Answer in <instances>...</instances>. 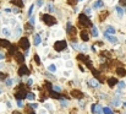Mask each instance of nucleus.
<instances>
[{
	"instance_id": "f257e3e1",
	"label": "nucleus",
	"mask_w": 126,
	"mask_h": 114,
	"mask_svg": "<svg viewBox=\"0 0 126 114\" xmlns=\"http://www.w3.org/2000/svg\"><path fill=\"white\" fill-rule=\"evenodd\" d=\"M41 19L43 20V22H44L45 25H48V26H54V25L58 23V22H56V19L53 17V16L49 15V14H43V15H41Z\"/></svg>"
},
{
	"instance_id": "f03ea898",
	"label": "nucleus",
	"mask_w": 126,
	"mask_h": 114,
	"mask_svg": "<svg viewBox=\"0 0 126 114\" xmlns=\"http://www.w3.org/2000/svg\"><path fill=\"white\" fill-rule=\"evenodd\" d=\"M79 21H80V25H82L84 27H93L92 22L88 20V17H87L86 14H81V15L79 16Z\"/></svg>"
},
{
	"instance_id": "7ed1b4c3",
	"label": "nucleus",
	"mask_w": 126,
	"mask_h": 114,
	"mask_svg": "<svg viewBox=\"0 0 126 114\" xmlns=\"http://www.w3.org/2000/svg\"><path fill=\"white\" fill-rule=\"evenodd\" d=\"M66 47H67V44H66V42H65V40H58V42H55V44H54V49H55L56 52L65 50V49H66Z\"/></svg>"
},
{
	"instance_id": "20e7f679",
	"label": "nucleus",
	"mask_w": 126,
	"mask_h": 114,
	"mask_svg": "<svg viewBox=\"0 0 126 114\" xmlns=\"http://www.w3.org/2000/svg\"><path fill=\"white\" fill-rule=\"evenodd\" d=\"M20 47L25 50H28L30 48V42H28V38L27 37H22L20 39Z\"/></svg>"
},
{
	"instance_id": "39448f33",
	"label": "nucleus",
	"mask_w": 126,
	"mask_h": 114,
	"mask_svg": "<svg viewBox=\"0 0 126 114\" xmlns=\"http://www.w3.org/2000/svg\"><path fill=\"white\" fill-rule=\"evenodd\" d=\"M18 75L20 76H25V75H30V70H28V68L23 64V65H21V68L18 69Z\"/></svg>"
},
{
	"instance_id": "423d86ee",
	"label": "nucleus",
	"mask_w": 126,
	"mask_h": 114,
	"mask_svg": "<svg viewBox=\"0 0 126 114\" xmlns=\"http://www.w3.org/2000/svg\"><path fill=\"white\" fill-rule=\"evenodd\" d=\"M71 97L77 98V99H81V98L83 97V93H82L80 90H72V91H71Z\"/></svg>"
},
{
	"instance_id": "0eeeda50",
	"label": "nucleus",
	"mask_w": 126,
	"mask_h": 114,
	"mask_svg": "<svg viewBox=\"0 0 126 114\" xmlns=\"http://www.w3.org/2000/svg\"><path fill=\"white\" fill-rule=\"evenodd\" d=\"M15 60L18 63V64H22L23 65V61H25V57L22 55V53H16L15 54Z\"/></svg>"
},
{
	"instance_id": "6e6552de",
	"label": "nucleus",
	"mask_w": 126,
	"mask_h": 114,
	"mask_svg": "<svg viewBox=\"0 0 126 114\" xmlns=\"http://www.w3.org/2000/svg\"><path fill=\"white\" fill-rule=\"evenodd\" d=\"M104 35H105V37L108 38V40H109L110 43H114V44H116V43H118V38H116V37H114V36H110V35H108L107 32H105Z\"/></svg>"
},
{
	"instance_id": "1a4fd4ad",
	"label": "nucleus",
	"mask_w": 126,
	"mask_h": 114,
	"mask_svg": "<svg viewBox=\"0 0 126 114\" xmlns=\"http://www.w3.org/2000/svg\"><path fill=\"white\" fill-rule=\"evenodd\" d=\"M116 74L120 76V77H124V76H126V69H124V68H118L116 69Z\"/></svg>"
},
{
	"instance_id": "9d476101",
	"label": "nucleus",
	"mask_w": 126,
	"mask_h": 114,
	"mask_svg": "<svg viewBox=\"0 0 126 114\" xmlns=\"http://www.w3.org/2000/svg\"><path fill=\"white\" fill-rule=\"evenodd\" d=\"M116 83H119V82H118V80H116L115 77H110V78H108V85H109L110 87L115 86Z\"/></svg>"
},
{
	"instance_id": "9b49d317",
	"label": "nucleus",
	"mask_w": 126,
	"mask_h": 114,
	"mask_svg": "<svg viewBox=\"0 0 126 114\" xmlns=\"http://www.w3.org/2000/svg\"><path fill=\"white\" fill-rule=\"evenodd\" d=\"M104 5V2H103V0H97L94 4H93V7L94 9H100L102 6Z\"/></svg>"
},
{
	"instance_id": "f8f14e48",
	"label": "nucleus",
	"mask_w": 126,
	"mask_h": 114,
	"mask_svg": "<svg viewBox=\"0 0 126 114\" xmlns=\"http://www.w3.org/2000/svg\"><path fill=\"white\" fill-rule=\"evenodd\" d=\"M0 45L6 47V48H10V47H11V44H10V42H9L7 39H2V40H0Z\"/></svg>"
},
{
	"instance_id": "ddd939ff",
	"label": "nucleus",
	"mask_w": 126,
	"mask_h": 114,
	"mask_svg": "<svg viewBox=\"0 0 126 114\" xmlns=\"http://www.w3.org/2000/svg\"><path fill=\"white\" fill-rule=\"evenodd\" d=\"M81 38H82V40H83V42H88V39H89L88 33H87L86 31H81Z\"/></svg>"
},
{
	"instance_id": "4468645a",
	"label": "nucleus",
	"mask_w": 126,
	"mask_h": 114,
	"mask_svg": "<svg viewBox=\"0 0 126 114\" xmlns=\"http://www.w3.org/2000/svg\"><path fill=\"white\" fill-rule=\"evenodd\" d=\"M107 33H108V35H109V33H110V35H115L116 32H115V28H114L113 26H108V27H107Z\"/></svg>"
},
{
	"instance_id": "2eb2a0df",
	"label": "nucleus",
	"mask_w": 126,
	"mask_h": 114,
	"mask_svg": "<svg viewBox=\"0 0 126 114\" xmlns=\"http://www.w3.org/2000/svg\"><path fill=\"white\" fill-rule=\"evenodd\" d=\"M14 5H16V6H18V7H23V2L21 1V0H12L11 1Z\"/></svg>"
},
{
	"instance_id": "dca6fc26",
	"label": "nucleus",
	"mask_w": 126,
	"mask_h": 114,
	"mask_svg": "<svg viewBox=\"0 0 126 114\" xmlns=\"http://www.w3.org/2000/svg\"><path fill=\"white\" fill-rule=\"evenodd\" d=\"M116 12H118V16H119V17H123V15H124V10H123V7L116 6Z\"/></svg>"
},
{
	"instance_id": "f3484780",
	"label": "nucleus",
	"mask_w": 126,
	"mask_h": 114,
	"mask_svg": "<svg viewBox=\"0 0 126 114\" xmlns=\"http://www.w3.org/2000/svg\"><path fill=\"white\" fill-rule=\"evenodd\" d=\"M39 44H41V36L36 35L34 36V45H39Z\"/></svg>"
},
{
	"instance_id": "a211bd4d",
	"label": "nucleus",
	"mask_w": 126,
	"mask_h": 114,
	"mask_svg": "<svg viewBox=\"0 0 126 114\" xmlns=\"http://www.w3.org/2000/svg\"><path fill=\"white\" fill-rule=\"evenodd\" d=\"M89 85H91V86H93V87H97V86L99 85V82H97V80H95V78H92V80H89Z\"/></svg>"
},
{
	"instance_id": "6ab92c4d",
	"label": "nucleus",
	"mask_w": 126,
	"mask_h": 114,
	"mask_svg": "<svg viewBox=\"0 0 126 114\" xmlns=\"http://www.w3.org/2000/svg\"><path fill=\"white\" fill-rule=\"evenodd\" d=\"M50 96H51L53 98H61V97L59 96V92H55V91H50Z\"/></svg>"
},
{
	"instance_id": "aec40b11",
	"label": "nucleus",
	"mask_w": 126,
	"mask_h": 114,
	"mask_svg": "<svg viewBox=\"0 0 126 114\" xmlns=\"http://www.w3.org/2000/svg\"><path fill=\"white\" fill-rule=\"evenodd\" d=\"M107 16H108V11H103V15H102V16H99V21H100V22H102V21H104Z\"/></svg>"
},
{
	"instance_id": "412c9836",
	"label": "nucleus",
	"mask_w": 126,
	"mask_h": 114,
	"mask_svg": "<svg viewBox=\"0 0 126 114\" xmlns=\"http://www.w3.org/2000/svg\"><path fill=\"white\" fill-rule=\"evenodd\" d=\"M2 35L6 36V37H9V36H11V32H10V30H7V28H2Z\"/></svg>"
},
{
	"instance_id": "4be33fe9",
	"label": "nucleus",
	"mask_w": 126,
	"mask_h": 114,
	"mask_svg": "<svg viewBox=\"0 0 126 114\" xmlns=\"http://www.w3.org/2000/svg\"><path fill=\"white\" fill-rule=\"evenodd\" d=\"M103 113L104 114H113V111H111L109 107H105V108H103Z\"/></svg>"
},
{
	"instance_id": "5701e85b",
	"label": "nucleus",
	"mask_w": 126,
	"mask_h": 114,
	"mask_svg": "<svg viewBox=\"0 0 126 114\" xmlns=\"http://www.w3.org/2000/svg\"><path fill=\"white\" fill-rule=\"evenodd\" d=\"M92 36H93V37H97V36H98V31H97V28H95L94 26L92 27Z\"/></svg>"
},
{
	"instance_id": "b1692460",
	"label": "nucleus",
	"mask_w": 126,
	"mask_h": 114,
	"mask_svg": "<svg viewBox=\"0 0 126 114\" xmlns=\"http://www.w3.org/2000/svg\"><path fill=\"white\" fill-rule=\"evenodd\" d=\"M10 54H16V47L15 45L10 47Z\"/></svg>"
},
{
	"instance_id": "393cba45",
	"label": "nucleus",
	"mask_w": 126,
	"mask_h": 114,
	"mask_svg": "<svg viewBox=\"0 0 126 114\" xmlns=\"http://www.w3.org/2000/svg\"><path fill=\"white\" fill-rule=\"evenodd\" d=\"M48 69H49V71H51V73H54V71L56 70V68H55V65H54V64L49 65V68H48Z\"/></svg>"
},
{
	"instance_id": "a878e982",
	"label": "nucleus",
	"mask_w": 126,
	"mask_h": 114,
	"mask_svg": "<svg viewBox=\"0 0 126 114\" xmlns=\"http://www.w3.org/2000/svg\"><path fill=\"white\" fill-rule=\"evenodd\" d=\"M6 85H7V86H12V85H14V80H12V78H7V80H6Z\"/></svg>"
},
{
	"instance_id": "bb28decb",
	"label": "nucleus",
	"mask_w": 126,
	"mask_h": 114,
	"mask_svg": "<svg viewBox=\"0 0 126 114\" xmlns=\"http://www.w3.org/2000/svg\"><path fill=\"white\" fill-rule=\"evenodd\" d=\"M27 98H28V99H31V101H33V99L36 98V96H34L33 93H28V95H27Z\"/></svg>"
},
{
	"instance_id": "cd10ccee",
	"label": "nucleus",
	"mask_w": 126,
	"mask_h": 114,
	"mask_svg": "<svg viewBox=\"0 0 126 114\" xmlns=\"http://www.w3.org/2000/svg\"><path fill=\"white\" fill-rule=\"evenodd\" d=\"M6 77H7V75H6V74H2V73H0V80H1V81H2V80H7Z\"/></svg>"
},
{
	"instance_id": "c85d7f7f",
	"label": "nucleus",
	"mask_w": 126,
	"mask_h": 114,
	"mask_svg": "<svg viewBox=\"0 0 126 114\" xmlns=\"http://www.w3.org/2000/svg\"><path fill=\"white\" fill-rule=\"evenodd\" d=\"M33 7H34V5H31V6H30V10H28V16H31V15H32V12H33Z\"/></svg>"
},
{
	"instance_id": "c756f323",
	"label": "nucleus",
	"mask_w": 126,
	"mask_h": 114,
	"mask_svg": "<svg viewBox=\"0 0 126 114\" xmlns=\"http://www.w3.org/2000/svg\"><path fill=\"white\" fill-rule=\"evenodd\" d=\"M118 85H119V88H121V90H123V88H125V82L120 81V82H119Z\"/></svg>"
},
{
	"instance_id": "7c9ffc66",
	"label": "nucleus",
	"mask_w": 126,
	"mask_h": 114,
	"mask_svg": "<svg viewBox=\"0 0 126 114\" xmlns=\"http://www.w3.org/2000/svg\"><path fill=\"white\" fill-rule=\"evenodd\" d=\"M30 25H31V26H34V17H33V16L30 19Z\"/></svg>"
},
{
	"instance_id": "2f4dec72",
	"label": "nucleus",
	"mask_w": 126,
	"mask_h": 114,
	"mask_svg": "<svg viewBox=\"0 0 126 114\" xmlns=\"http://www.w3.org/2000/svg\"><path fill=\"white\" fill-rule=\"evenodd\" d=\"M53 88H54V91H55V92H60V91H61V88H60L59 86H54Z\"/></svg>"
},
{
	"instance_id": "473e14b6",
	"label": "nucleus",
	"mask_w": 126,
	"mask_h": 114,
	"mask_svg": "<svg viewBox=\"0 0 126 114\" xmlns=\"http://www.w3.org/2000/svg\"><path fill=\"white\" fill-rule=\"evenodd\" d=\"M34 60H36V63H37V64H41V60H39V57H38V55H36V57H34Z\"/></svg>"
},
{
	"instance_id": "72a5a7b5",
	"label": "nucleus",
	"mask_w": 126,
	"mask_h": 114,
	"mask_svg": "<svg viewBox=\"0 0 126 114\" xmlns=\"http://www.w3.org/2000/svg\"><path fill=\"white\" fill-rule=\"evenodd\" d=\"M60 102H61V104H63V106H64V107H66V106H67V102H66V101H65V99H61V101H60Z\"/></svg>"
},
{
	"instance_id": "f704fd0d",
	"label": "nucleus",
	"mask_w": 126,
	"mask_h": 114,
	"mask_svg": "<svg viewBox=\"0 0 126 114\" xmlns=\"http://www.w3.org/2000/svg\"><path fill=\"white\" fill-rule=\"evenodd\" d=\"M84 12H86V15H89V14L92 12V10H91V9H86V10H84Z\"/></svg>"
},
{
	"instance_id": "c9c22d12",
	"label": "nucleus",
	"mask_w": 126,
	"mask_h": 114,
	"mask_svg": "<svg viewBox=\"0 0 126 114\" xmlns=\"http://www.w3.org/2000/svg\"><path fill=\"white\" fill-rule=\"evenodd\" d=\"M43 4H44L43 0H38V1H37V5H38V6H43Z\"/></svg>"
},
{
	"instance_id": "e433bc0d",
	"label": "nucleus",
	"mask_w": 126,
	"mask_h": 114,
	"mask_svg": "<svg viewBox=\"0 0 126 114\" xmlns=\"http://www.w3.org/2000/svg\"><path fill=\"white\" fill-rule=\"evenodd\" d=\"M27 81H28V82H27V85H28V86H31V85L33 83V80H32V78H30V80H27Z\"/></svg>"
},
{
	"instance_id": "4c0bfd02",
	"label": "nucleus",
	"mask_w": 126,
	"mask_h": 114,
	"mask_svg": "<svg viewBox=\"0 0 126 114\" xmlns=\"http://www.w3.org/2000/svg\"><path fill=\"white\" fill-rule=\"evenodd\" d=\"M120 5L125 6V5H126V0H120Z\"/></svg>"
},
{
	"instance_id": "58836bf2",
	"label": "nucleus",
	"mask_w": 126,
	"mask_h": 114,
	"mask_svg": "<svg viewBox=\"0 0 126 114\" xmlns=\"http://www.w3.org/2000/svg\"><path fill=\"white\" fill-rule=\"evenodd\" d=\"M48 10H49V11H51V12H53V11H54V7H53V6H51V5H49V6H48Z\"/></svg>"
},
{
	"instance_id": "ea45409f",
	"label": "nucleus",
	"mask_w": 126,
	"mask_h": 114,
	"mask_svg": "<svg viewBox=\"0 0 126 114\" xmlns=\"http://www.w3.org/2000/svg\"><path fill=\"white\" fill-rule=\"evenodd\" d=\"M17 106H18V107H22L23 104H22V102H21V101H17Z\"/></svg>"
},
{
	"instance_id": "a19ab883",
	"label": "nucleus",
	"mask_w": 126,
	"mask_h": 114,
	"mask_svg": "<svg viewBox=\"0 0 126 114\" xmlns=\"http://www.w3.org/2000/svg\"><path fill=\"white\" fill-rule=\"evenodd\" d=\"M76 0H69V4H72V5H75L76 2H75Z\"/></svg>"
},
{
	"instance_id": "79ce46f5",
	"label": "nucleus",
	"mask_w": 126,
	"mask_h": 114,
	"mask_svg": "<svg viewBox=\"0 0 126 114\" xmlns=\"http://www.w3.org/2000/svg\"><path fill=\"white\" fill-rule=\"evenodd\" d=\"M14 14H18V9L15 7V9H14Z\"/></svg>"
},
{
	"instance_id": "37998d69",
	"label": "nucleus",
	"mask_w": 126,
	"mask_h": 114,
	"mask_svg": "<svg viewBox=\"0 0 126 114\" xmlns=\"http://www.w3.org/2000/svg\"><path fill=\"white\" fill-rule=\"evenodd\" d=\"M114 106H119V101H118V99L114 102Z\"/></svg>"
},
{
	"instance_id": "c03bdc74",
	"label": "nucleus",
	"mask_w": 126,
	"mask_h": 114,
	"mask_svg": "<svg viewBox=\"0 0 126 114\" xmlns=\"http://www.w3.org/2000/svg\"><path fill=\"white\" fill-rule=\"evenodd\" d=\"M0 59H4V54H0Z\"/></svg>"
},
{
	"instance_id": "a18cd8bd",
	"label": "nucleus",
	"mask_w": 126,
	"mask_h": 114,
	"mask_svg": "<svg viewBox=\"0 0 126 114\" xmlns=\"http://www.w3.org/2000/svg\"><path fill=\"white\" fill-rule=\"evenodd\" d=\"M12 114H20L18 112H12Z\"/></svg>"
},
{
	"instance_id": "49530a36",
	"label": "nucleus",
	"mask_w": 126,
	"mask_h": 114,
	"mask_svg": "<svg viewBox=\"0 0 126 114\" xmlns=\"http://www.w3.org/2000/svg\"><path fill=\"white\" fill-rule=\"evenodd\" d=\"M31 114H34V112H32V113H31Z\"/></svg>"
},
{
	"instance_id": "de8ad7c7",
	"label": "nucleus",
	"mask_w": 126,
	"mask_h": 114,
	"mask_svg": "<svg viewBox=\"0 0 126 114\" xmlns=\"http://www.w3.org/2000/svg\"><path fill=\"white\" fill-rule=\"evenodd\" d=\"M79 1H82V0H79Z\"/></svg>"
},
{
	"instance_id": "09e8293b",
	"label": "nucleus",
	"mask_w": 126,
	"mask_h": 114,
	"mask_svg": "<svg viewBox=\"0 0 126 114\" xmlns=\"http://www.w3.org/2000/svg\"><path fill=\"white\" fill-rule=\"evenodd\" d=\"M0 93H1V90H0Z\"/></svg>"
},
{
	"instance_id": "8fccbe9b",
	"label": "nucleus",
	"mask_w": 126,
	"mask_h": 114,
	"mask_svg": "<svg viewBox=\"0 0 126 114\" xmlns=\"http://www.w3.org/2000/svg\"><path fill=\"white\" fill-rule=\"evenodd\" d=\"M125 106H126V103H125Z\"/></svg>"
}]
</instances>
